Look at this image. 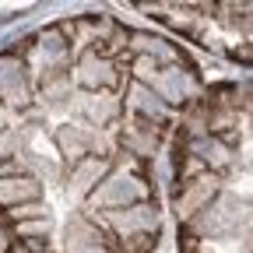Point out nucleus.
<instances>
[{"mask_svg":"<svg viewBox=\"0 0 253 253\" xmlns=\"http://www.w3.org/2000/svg\"><path fill=\"white\" fill-rule=\"evenodd\" d=\"M113 158H116V151H109V155H84V158H78V162H71V166H67V183H71V190H74V194H81V197H88L91 190L109 176Z\"/></svg>","mask_w":253,"mask_h":253,"instance_id":"2","label":"nucleus"},{"mask_svg":"<svg viewBox=\"0 0 253 253\" xmlns=\"http://www.w3.org/2000/svg\"><path fill=\"white\" fill-rule=\"evenodd\" d=\"M221 190H225V186H221V176H214V172H204L197 179L176 183V190H172V211L179 218V225H186L194 214H201L221 194Z\"/></svg>","mask_w":253,"mask_h":253,"instance_id":"1","label":"nucleus"},{"mask_svg":"<svg viewBox=\"0 0 253 253\" xmlns=\"http://www.w3.org/2000/svg\"><path fill=\"white\" fill-rule=\"evenodd\" d=\"M74 91L71 71L67 74H39L36 78V106H63Z\"/></svg>","mask_w":253,"mask_h":253,"instance_id":"4","label":"nucleus"},{"mask_svg":"<svg viewBox=\"0 0 253 253\" xmlns=\"http://www.w3.org/2000/svg\"><path fill=\"white\" fill-rule=\"evenodd\" d=\"M18 148V126H7V130H0V162L11 158Z\"/></svg>","mask_w":253,"mask_h":253,"instance_id":"5","label":"nucleus"},{"mask_svg":"<svg viewBox=\"0 0 253 253\" xmlns=\"http://www.w3.org/2000/svg\"><path fill=\"white\" fill-rule=\"evenodd\" d=\"M7 116H11V113L4 109V102H0V130H7V126H11V123H7Z\"/></svg>","mask_w":253,"mask_h":253,"instance_id":"7","label":"nucleus"},{"mask_svg":"<svg viewBox=\"0 0 253 253\" xmlns=\"http://www.w3.org/2000/svg\"><path fill=\"white\" fill-rule=\"evenodd\" d=\"M0 253H14V239H11V232L4 225V218H0Z\"/></svg>","mask_w":253,"mask_h":253,"instance_id":"6","label":"nucleus"},{"mask_svg":"<svg viewBox=\"0 0 253 253\" xmlns=\"http://www.w3.org/2000/svg\"><path fill=\"white\" fill-rule=\"evenodd\" d=\"M46 183L39 176H7L0 179V211H11L21 204H42Z\"/></svg>","mask_w":253,"mask_h":253,"instance_id":"3","label":"nucleus"}]
</instances>
